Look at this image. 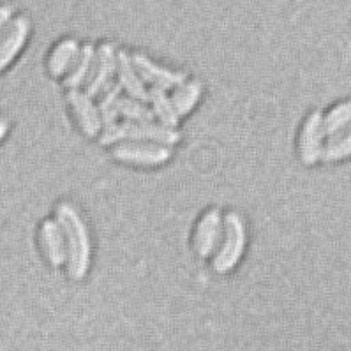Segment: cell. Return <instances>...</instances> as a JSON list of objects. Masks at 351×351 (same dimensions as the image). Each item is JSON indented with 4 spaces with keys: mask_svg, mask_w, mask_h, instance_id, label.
<instances>
[{
    "mask_svg": "<svg viewBox=\"0 0 351 351\" xmlns=\"http://www.w3.org/2000/svg\"><path fill=\"white\" fill-rule=\"evenodd\" d=\"M223 237V214L217 208H210L202 215L195 232V249L202 258L214 256L215 249Z\"/></svg>",
    "mask_w": 351,
    "mask_h": 351,
    "instance_id": "8",
    "label": "cell"
},
{
    "mask_svg": "<svg viewBox=\"0 0 351 351\" xmlns=\"http://www.w3.org/2000/svg\"><path fill=\"white\" fill-rule=\"evenodd\" d=\"M39 239H41L43 251H45L46 258L53 267H60V265L66 263V242H64L62 230H60L57 221H45L41 226Z\"/></svg>",
    "mask_w": 351,
    "mask_h": 351,
    "instance_id": "12",
    "label": "cell"
},
{
    "mask_svg": "<svg viewBox=\"0 0 351 351\" xmlns=\"http://www.w3.org/2000/svg\"><path fill=\"white\" fill-rule=\"evenodd\" d=\"M67 101L73 106V112H75L83 132L87 136H97L103 129V124H101L99 113H97V106L92 103V97H88L82 90H69Z\"/></svg>",
    "mask_w": 351,
    "mask_h": 351,
    "instance_id": "10",
    "label": "cell"
},
{
    "mask_svg": "<svg viewBox=\"0 0 351 351\" xmlns=\"http://www.w3.org/2000/svg\"><path fill=\"white\" fill-rule=\"evenodd\" d=\"M117 108H119V115L124 117L125 120H131V122H154V119H156L147 103L124 97V95H120Z\"/></svg>",
    "mask_w": 351,
    "mask_h": 351,
    "instance_id": "19",
    "label": "cell"
},
{
    "mask_svg": "<svg viewBox=\"0 0 351 351\" xmlns=\"http://www.w3.org/2000/svg\"><path fill=\"white\" fill-rule=\"evenodd\" d=\"M350 103H341L334 110H330L328 115L323 117V132H325V138L343 134L348 125H350Z\"/></svg>",
    "mask_w": 351,
    "mask_h": 351,
    "instance_id": "18",
    "label": "cell"
},
{
    "mask_svg": "<svg viewBox=\"0 0 351 351\" xmlns=\"http://www.w3.org/2000/svg\"><path fill=\"white\" fill-rule=\"evenodd\" d=\"M11 20H13V8L5 4L0 5V34L4 32Z\"/></svg>",
    "mask_w": 351,
    "mask_h": 351,
    "instance_id": "21",
    "label": "cell"
},
{
    "mask_svg": "<svg viewBox=\"0 0 351 351\" xmlns=\"http://www.w3.org/2000/svg\"><path fill=\"white\" fill-rule=\"evenodd\" d=\"M8 131H9V124H8V120H5V119H2V117H0V141L4 140V138H5V134H8Z\"/></svg>",
    "mask_w": 351,
    "mask_h": 351,
    "instance_id": "22",
    "label": "cell"
},
{
    "mask_svg": "<svg viewBox=\"0 0 351 351\" xmlns=\"http://www.w3.org/2000/svg\"><path fill=\"white\" fill-rule=\"evenodd\" d=\"M131 62L141 82L150 83L152 88H159V90L166 92L171 90V88L180 87L186 82V75L184 73L166 69V67L156 64L152 58H149L143 53L131 55Z\"/></svg>",
    "mask_w": 351,
    "mask_h": 351,
    "instance_id": "5",
    "label": "cell"
},
{
    "mask_svg": "<svg viewBox=\"0 0 351 351\" xmlns=\"http://www.w3.org/2000/svg\"><path fill=\"white\" fill-rule=\"evenodd\" d=\"M115 73L119 76L120 88L128 92V97L141 101V103H147V99H149V90L145 88V83L136 75L134 66L131 62V55L128 51H117Z\"/></svg>",
    "mask_w": 351,
    "mask_h": 351,
    "instance_id": "11",
    "label": "cell"
},
{
    "mask_svg": "<svg viewBox=\"0 0 351 351\" xmlns=\"http://www.w3.org/2000/svg\"><path fill=\"white\" fill-rule=\"evenodd\" d=\"M147 103L152 104V113L156 119L161 120V125L169 129H175L178 124V115L175 112L173 104L169 101L168 94L165 90H159V88H150L149 90V99Z\"/></svg>",
    "mask_w": 351,
    "mask_h": 351,
    "instance_id": "16",
    "label": "cell"
},
{
    "mask_svg": "<svg viewBox=\"0 0 351 351\" xmlns=\"http://www.w3.org/2000/svg\"><path fill=\"white\" fill-rule=\"evenodd\" d=\"M95 57V48L92 45H83L80 46L78 57L73 62L71 69L67 71L66 80H64V85H66L69 90H78L82 85H85L88 75L92 71V64H94Z\"/></svg>",
    "mask_w": 351,
    "mask_h": 351,
    "instance_id": "13",
    "label": "cell"
},
{
    "mask_svg": "<svg viewBox=\"0 0 351 351\" xmlns=\"http://www.w3.org/2000/svg\"><path fill=\"white\" fill-rule=\"evenodd\" d=\"M323 140V115L322 112H313L304 122L300 134V159L304 165H314L322 159Z\"/></svg>",
    "mask_w": 351,
    "mask_h": 351,
    "instance_id": "9",
    "label": "cell"
},
{
    "mask_svg": "<svg viewBox=\"0 0 351 351\" xmlns=\"http://www.w3.org/2000/svg\"><path fill=\"white\" fill-rule=\"evenodd\" d=\"M80 51V43L76 39H64L58 43L53 48L48 60V71L53 76H64L67 75V71L71 69L73 62L76 60Z\"/></svg>",
    "mask_w": 351,
    "mask_h": 351,
    "instance_id": "14",
    "label": "cell"
},
{
    "mask_svg": "<svg viewBox=\"0 0 351 351\" xmlns=\"http://www.w3.org/2000/svg\"><path fill=\"white\" fill-rule=\"evenodd\" d=\"M120 141H149V143L171 147V145L180 141V134L175 129L165 128V125L156 124V122L124 120V122H117L112 128L104 129L103 136H101L103 145L120 143Z\"/></svg>",
    "mask_w": 351,
    "mask_h": 351,
    "instance_id": "2",
    "label": "cell"
},
{
    "mask_svg": "<svg viewBox=\"0 0 351 351\" xmlns=\"http://www.w3.org/2000/svg\"><path fill=\"white\" fill-rule=\"evenodd\" d=\"M117 66V50L112 43H104L95 50L92 71L85 82V94L88 97L99 95L112 83Z\"/></svg>",
    "mask_w": 351,
    "mask_h": 351,
    "instance_id": "6",
    "label": "cell"
},
{
    "mask_svg": "<svg viewBox=\"0 0 351 351\" xmlns=\"http://www.w3.org/2000/svg\"><path fill=\"white\" fill-rule=\"evenodd\" d=\"M30 36V20L16 16L9 21L5 30L0 34V73L14 62V58L25 48Z\"/></svg>",
    "mask_w": 351,
    "mask_h": 351,
    "instance_id": "7",
    "label": "cell"
},
{
    "mask_svg": "<svg viewBox=\"0 0 351 351\" xmlns=\"http://www.w3.org/2000/svg\"><path fill=\"white\" fill-rule=\"evenodd\" d=\"M199 95H202V85L198 82H184L180 87L175 88L169 101L173 104L177 115L182 117L193 112V108L199 101Z\"/></svg>",
    "mask_w": 351,
    "mask_h": 351,
    "instance_id": "17",
    "label": "cell"
},
{
    "mask_svg": "<svg viewBox=\"0 0 351 351\" xmlns=\"http://www.w3.org/2000/svg\"><path fill=\"white\" fill-rule=\"evenodd\" d=\"M57 223L62 230L66 242V261L73 279H83L90 267V237L80 212L71 203H60L57 207Z\"/></svg>",
    "mask_w": 351,
    "mask_h": 351,
    "instance_id": "1",
    "label": "cell"
},
{
    "mask_svg": "<svg viewBox=\"0 0 351 351\" xmlns=\"http://www.w3.org/2000/svg\"><path fill=\"white\" fill-rule=\"evenodd\" d=\"M99 104H97V113H99L101 124L104 129L112 128L117 124V119H119V99L122 95V88H120L119 83H110L103 92H101Z\"/></svg>",
    "mask_w": 351,
    "mask_h": 351,
    "instance_id": "15",
    "label": "cell"
},
{
    "mask_svg": "<svg viewBox=\"0 0 351 351\" xmlns=\"http://www.w3.org/2000/svg\"><path fill=\"white\" fill-rule=\"evenodd\" d=\"M117 161L138 166H159L171 157V149L149 141H120L113 149Z\"/></svg>",
    "mask_w": 351,
    "mask_h": 351,
    "instance_id": "4",
    "label": "cell"
},
{
    "mask_svg": "<svg viewBox=\"0 0 351 351\" xmlns=\"http://www.w3.org/2000/svg\"><path fill=\"white\" fill-rule=\"evenodd\" d=\"M350 152H351L350 131H344L343 134L328 138V141L323 143L322 159L326 162L341 161V159H346V157L350 156Z\"/></svg>",
    "mask_w": 351,
    "mask_h": 351,
    "instance_id": "20",
    "label": "cell"
},
{
    "mask_svg": "<svg viewBox=\"0 0 351 351\" xmlns=\"http://www.w3.org/2000/svg\"><path fill=\"white\" fill-rule=\"evenodd\" d=\"M245 224L239 214L230 212L223 217V237L214 252L212 267L217 274H226L237 267L245 249Z\"/></svg>",
    "mask_w": 351,
    "mask_h": 351,
    "instance_id": "3",
    "label": "cell"
}]
</instances>
